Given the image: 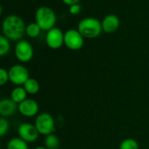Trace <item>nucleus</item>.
<instances>
[{
  "instance_id": "obj_11",
  "label": "nucleus",
  "mask_w": 149,
  "mask_h": 149,
  "mask_svg": "<svg viewBox=\"0 0 149 149\" xmlns=\"http://www.w3.org/2000/svg\"><path fill=\"white\" fill-rule=\"evenodd\" d=\"M101 24L103 31L107 33H112L118 30L120 26V19L116 15L110 14L104 17Z\"/></svg>"
},
{
  "instance_id": "obj_6",
  "label": "nucleus",
  "mask_w": 149,
  "mask_h": 149,
  "mask_svg": "<svg viewBox=\"0 0 149 149\" xmlns=\"http://www.w3.org/2000/svg\"><path fill=\"white\" fill-rule=\"evenodd\" d=\"M8 72L10 81L14 85H24L29 79L28 70L21 65H15L11 66Z\"/></svg>"
},
{
  "instance_id": "obj_1",
  "label": "nucleus",
  "mask_w": 149,
  "mask_h": 149,
  "mask_svg": "<svg viewBox=\"0 0 149 149\" xmlns=\"http://www.w3.org/2000/svg\"><path fill=\"white\" fill-rule=\"evenodd\" d=\"M3 36L10 40H19L24 36L26 26L21 17L10 15L4 18L2 24Z\"/></svg>"
},
{
  "instance_id": "obj_12",
  "label": "nucleus",
  "mask_w": 149,
  "mask_h": 149,
  "mask_svg": "<svg viewBox=\"0 0 149 149\" xmlns=\"http://www.w3.org/2000/svg\"><path fill=\"white\" fill-rule=\"evenodd\" d=\"M18 107L11 99H3L0 101V115L1 117L7 118L13 115Z\"/></svg>"
},
{
  "instance_id": "obj_18",
  "label": "nucleus",
  "mask_w": 149,
  "mask_h": 149,
  "mask_svg": "<svg viewBox=\"0 0 149 149\" xmlns=\"http://www.w3.org/2000/svg\"><path fill=\"white\" fill-rule=\"evenodd\" d=\"M10 49V45L9 42V39L2 35L0 37V56H4L6 55Z\"/></svg>"
},
{
  "instance_id": "obj_14",
  "label": "nucleus",
  "mask_w": 149,
  "mask_h": 149,
  "mask_svg": "<svg viewBox=\"0 0 149 149\" xmlns=\"http://www.w3.org/2000/svg\"><path fill=\"white\" fill-rule=\"evenodd\" d=\"M24 88L29 94H36L39 90V84L35 79L29 78L24 84Z\"/></svg>"
},
{
  "instance_id": "obj_19",
  "label": "nucleus",
  "mask_w": 149,
  "mask_h": 149,
  "mask_svg": "<svg viewBox=\"0 0 149 149\" xmlns=\"http://www.w3.org/2000/svg\"><path fill=\"white\" fill-rule=\"evenodd\" d=\"M120 149H139V144L134 139H127L121 142Z\"/></svg>"
},
{
  "instance_id": "obj_4",
  "label": "nucleus",
  "mask_w": 149,
  "mask_h": 149,
  "mask_svg": "<svg viewBox=\"0 0 149 149\" xmlns=\"http://www.w3.org/2000/svg\"><path fill=\"white\" fill-rule=\"evenodd\" d=\"M35 126L40 134L49 135L55 132V122L52 116L47 113L39 114L35 121Z\"/></svg>"
},
{
  "instance_id": "obj_20",
  "label": "nucleus",
  "mask_w": 149,
  "mask_h": 149,
  "mask_svg": "<svg viewBox=\"0 0 149 149\" xmlns=\"http://www.w3.org/2000/svg\"><path fill=\"white\" fill-rule=\"evenodd\" d=\"M9 131V123L3 117L0 118V136L3 137Z\"/></svg>"
},
{
  "instance_id": "obj_2",
  "label": "nucleus",
  "mask_w": 149,
  "mask_h": 149,
  "mask_svg": "<svg viewBox=\"0 0 149 149\" xmlns=\"http://www.w3.org/2000/svg\"><path fill=\"white\" fill-rule=\"evenodd\" d=\"M78 31L84 38H94L102 32V24L95 17H85L78 24Z\"/></svg>"
},
{
  "instance_id": "obj_5",
  "label": "nucleus",
  "mask_w": 149,
  "mask_h": 149,
  "mask_svg": "<svg viewBox=\"0 0 149 149\" xmlns=\"http://www.w3.org/2000/svg\"><path fill=\"white\" fill-rule=\"evenodd\" d=\"M65 45L70 50L78 51L84 45V37L78 30H68L65 32Z\"/></svg>"
},
{
  "instance_id": "obj_16",
  "label": "nucleus",
  "mask_w": 149,
  "mask_h": 149,
  "mask_svg": "<svg viewBox=\"0 0 149 149\" xmlns=\"http://www.w3.org/2000/svg\"><path fill=\"white\" fill-rule=\"evenodd\" d=\"M45 144L47 149H58L59 147V140L55 134H52L46 136L45 140Z\"/></svg>"
},
{
  "instance_id": "obj_9",
  "label": "nucleus",
  "mask_w": 149,
  "mask_h": 149,
  "mask_svg": "<svg viewBox=\"0 0 149 149\" xmlns=\"http://www.w3.org/2000/svg\"><path fill=\"white\" fill-rule=\"evenodd\" d=\"M17 133L19 138L26 142H34L39 135V133L35 125L30 123H23L18 127Z\"/></svg>"
},
{
  "instance_id": "obj_10",
  "label": "nucleus",
  "mask_w": 149,
  "mask_h": 149,
  "mask_svg": "<svg viewBox=\"0 0 149 149\" xmlns=\"http://www.w3.org/2000/svg\"><path fill=\"white\" fill-rule=\"evenodd\" d=\"M18 111L25 117H33L38 112V105L35 100L31 99H26L18 104Z\"/></svg>"
},
{
  "instance_id": "obj_17",
  "label": "nucleus",
  "mask_w": 149,
  "mask_h": 149,
  "mask_svg": "<svg viewBox=\"0 0 149 149\" xmlns=\"http://www.w3.org/2000/svg\"><path fill=\"white\" fill-rule=\"evenodd\" d=\"M41 31V28L37 23H31L26 26L25 33L30 37V38H37Z\"/></svg>"
},
{
  "instance_id": "obj_21",
  "label": "nucleus",
  "mask_w": 149,
  "mask_h": 149,
  "mask_svg": "<svg viewBox=\"0 0 149 149\" xmlns=\"http://www.w3.org/2000/svg\"><path fill=\"white\" fill-rule=\"evenodd\" d=\"M10 80L9 79V72H7L5 69L1 68L0 69V85L3 86L7 83V81Z\"/></svg>"
},
{
  "instance_id": "obj_24",
  "label": "nucleus",
  "mask_w": 149,
  "mask_h": 149,
  "mask_svg": "<svg viewBox=\"0 0 149 149\" xmlns=\"http://www.w3.org/2000/svg\"><path fill=\"white\" fill-rule=\"evenodd\" d=\"M35 149H47L46 148H44V147H38V148H36Z\"/></svg>"
},
{
  "instance_id": "obj_7",
  "label": "nucleus",
  "mask_w": 149,
  "mask_h": 149,
  "mask_svg": "<svg viewBox=\"0 0 149 149\" xmlns=\"http://www.w3.org/2000/svg\"><path fill=\"white\" fill-rule=\"evenodd\" d=\"M45 42L51 49H59L65 44V33L60 29L54 27L47 31Z\"/></svg>"
},
{
  "instance_id": "obj_8",
  "label": "nucleus",
  "mask_w": 149,
  "mask_h": 149,
  "mask_svg": "<svg viewBox=\"0 0 149 149\" xmlns=\"http://www.w3.org/2000/svg\"><path fill=\"white\" fill-rule=\"evenodd\" d=\"M15 54L21 62H29L33 57V48L26 40H20L15 46Z\"/></svg>"
},
{
  "instance_id": "obj_15",
  "label": "nucleus",
  "mask_w": 149,
  "mask_h": 149,
  "mask_svg": "<svg viewBox=\"0 0 149 149\" xmlns=\"http://www.w3.org/2000/svg\"><path fill=\"white\" fill-rule=\"evenodd\" d=\"M7 149H29L26 141L21 138H12L7 145Z\"/></svg>"
},
{
  "instance_id": "obj_13",
  "label": "nucleus",
  "mask_w": 149,
  "mask_h": 149,
  "mask_svg": "<svg viewBox=\"0 0 149 149\" xmlns=\"http://www.w3.org/2000/svg\"><path fill=\"white\" fill-rule=\"evenodd\" d=\"M26 95H27V92L25 91V89L24 87L21 86H17L15 87L10 93V99L17 104H20L21 102H23L24 100H26Z\"/></svg>"
},
{
  "instance_id": "obj_23",
  "label": "nucleus",
  "mask_w": 149,
  "mask_h": 149,
  "mask_svg": "<svg viewBox=\"0 0 149 149\" xmlns=\"http://www.w3.org/2000/svg\"><path fill=\"white\" fill-rule=\"evenodd\" d=\"M62 1H63V3H65L66 5L71 6V5H73V4L78 3L79 0H62Z\"/></svg>"
},
{
  "instance_id": "obj_3",
  "label": "nucleus",
  "mask_w": 149,
  "mask_h": 149,
  "mask_svg": "<svg viewBox=\"0 0 149 149\" xmlns=\"http://www.w3.org/2000/svg\"><path fill=\"white\" fill-rule=\"evenodd\" d=\"M35 19L36 23L39 25L41 30L47 31L54 28L57 22V17L55 12L53 11V10L47 6H41L37 10L35 14Z\"/></svg>"
},
{
  "instance_id": "obj_22",
  "label": "nucleus",
  "mask_w": 149,
  "mask_h": 149,
  "mask_svg": "<svg viewBox=\"0 0 149 149\" xmlns=\"http://www.w3.org/2000/svg\"><path fill=\"white\" fill-rule=\"evenodd\" d=\"M80 11H81V6H80L79 3L71 5L70 8H69V12H70L72 15H77V14H79Z\"/></svg>"
}]
</instances>
